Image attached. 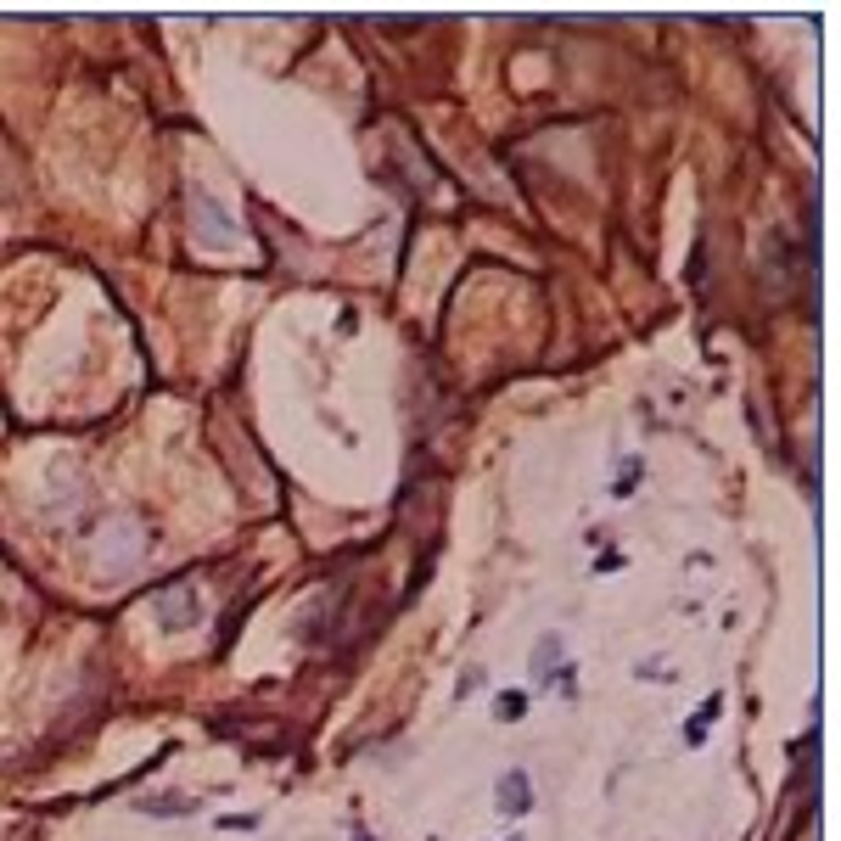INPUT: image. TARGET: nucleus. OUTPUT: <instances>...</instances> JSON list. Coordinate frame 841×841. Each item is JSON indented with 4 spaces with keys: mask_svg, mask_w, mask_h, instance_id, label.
I'll list each match as a JSON object with an SVG mask.
<instances>
[{
    "mask_svg": "<svg viewBox=\"0 0 841 841\" xmlns=\"http://www.w3.org/2000/svg\"><path fill=\"white\" fill-rule=\"evenodd\" d=\"M197 214H202V225H208V242H214V247H230V242H236V225L225 219V208H219L208 191H197Z\"/></svg>",
    "mask_w": 841,
    "mask_h": 841,
    "instance_id": "nucleus-2",
    "label": "nucleus"
},
{
    "mask_svg": "<svg viewBox=\"0 0 841 841\" xmlns=\"http://www.w3.org/2000/svg\"><path fill=\"white\" fill-rule=\"evenodd\" d=\"M511 841H522V836H511Z\"/></svg>",
    "mask_w": 841,
    "mask_h": 841,
    "instance_id": "nucleus-11",
    "label": "nucleus"
},
{
    "mask_svg": "<svg viewBox=\"0 0 841 841\" xmlns=\"http://www.w3.org/2000/svg\"><path fill=\"white\" fill-rule=\"evenodd\" d=\"M477 685H483V668H466V673H460V696H471Z\"/></svg>",
    "mask_w": 841,
    "mask_h": 841,
    "instance_id": "nucleus-8",
    "label": "nucleus"
},
{
    "mask_svg": "<svg viewBox=\"0 0 841 841\" xmlns=\"http://www.w3.org/2000/svg\"><path fill=\"white\" fill-rule=\"evenodd\" d=\"M713 713H718V696L707 701V707H701V718H696V724H685V741H690V746H701V741H707V724H713Z\"/></svg>",
    "mask_w": 841,
    "mask_h": 841,
    "instance_id": "nucleus-4",
    "label": "nucleus"
},
{
    "mask_svg": "<svg viewBox=\"0 0 841 841\" xmlns=\"http://www.w3.org/2000/svg\"><path fill=\"white\" fill-rule=\"evenodd\" d=\"M219 825H225V830H253L258 819H253V813H230V819H219Z\"/></svg>",
    "mask_w": 841,
    "mask_h": 841,
    "instance_id": "nucleus-9",
    "label": "nucleus"
},
{
    "mask_svg": "<svg viewBox=\"0 0 841 841\" xmlns=\"http://www.w3.org/2000/svg\"><path fill=\"white\" fill-rule=\"evenodd\" d=\"M197 617H202V600L197 595H191L186 606L174 600V589H169V595H157V623H163V628H191Z\"/></svg>",
    "mask_w": 841,
    "mask_h": 841,
    "instance_id": "nucleus-3",
    "label": "nucleus"
},
{
    "mask_svg": "<svg viewBox=\"0 0 841 841\" xmlns=\"http://www.w3.org/2000/svg\"><path fill=\"white\" fill-rule=\"evenodd\" d=\"M550 662H561V640H544L539 651H533V673L544 679V673H550Z\"/></svg>",
    "mask_w": 841,
    "mask_h": 841,
    "instance_id": "nucleus-5",
    "label": "nucleus"
},
{
    "mask_svg": "<svg viewBox=\"0 0 841 841\" xmlns=\"http://www.w3.org/2000/svg\"><path fill=\"white\" fill-rule=\"evenodd\" d=\"M494 713H499V718H522V713H528V696H499Z\"/></svg>",
    "mask_w": 841,
    "mask_h": 841,
    "instance_id": "nucleus-6",
    "label": "nucleus"
},
{
    "mask_svg": "<svg viewBox=\"0 0 841 841\" xmlns=\"http://www.w3.org/2000/svg\"><path fill=\"white\" fill-rule=\"evenodd\" d=\"M146 813H191V802L186 797H157V802H146Z\"/></svg>",
    "mask_w": 841,
    "mask_h": 841,
    "instance_id": "nucleus-7",
    "label": "nucleus"
},
{
    "mask_svg": "<svg viewBox=\"0 0 841 841\" xmlns=\"http://www.w3.org/2000/svg\"><path fill=\"white\" fill-rule=\"evenodd\" d=\"M494 808L505 813V819H522V813L533 808V785H528V774H522V769L499 774V785H494Z\"/></svg>",
    "mask_w": 841,
    "mask_h": 841,
    "instance_id": "nucleus-1",
    "label": "nucleus"
},
{
    "mask_svg": "<svg viewBox=\"0 0 841 841\" xmlns=\"http://www.w3.org/2000/svg\"><path fill=\"white\" fill-rule=\"evenodd\" d=\"M354 841H371V836H365V830H354Z\"/></svg>",
    "mask_w": 841,
    "mask_h": 841,
    "instance_id": "nucleus-10",
    "label": "nucleus"
}]
</instances>
